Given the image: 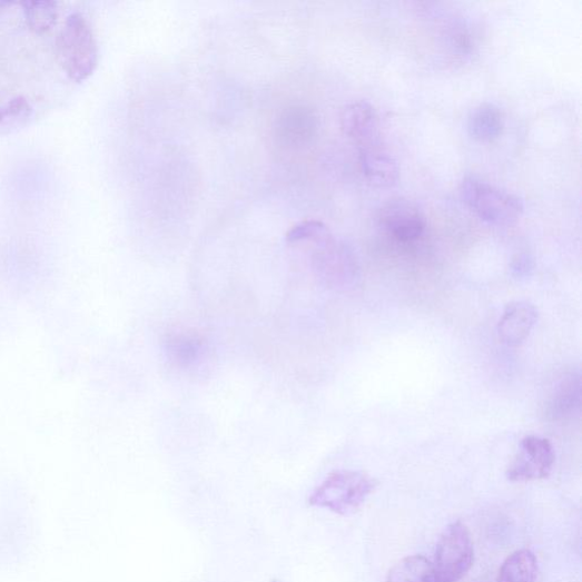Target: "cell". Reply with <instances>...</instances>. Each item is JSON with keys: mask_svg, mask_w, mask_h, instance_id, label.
Returning <instances> with one entry per match:
<instances>
[{"mask_svg": "<svg viewBox=\"0 0 582 582\" xmlns=\"http://www.w3.org/2000/svg\"><path fill=\"white\" fill-rule=\"evenodd\" d=\"M529 268V263L526 258L519 257L513 264V270L519 273V275H523V273H526Z\"/></svg>", "mask_w": 582, "mask_h": 582, "instance_id": "18", "label": "cell"}, {"mask_svg": "<svg viewBox=\"0 0 582 582\" xmlns=\"http://www.w3.org/2000/svg\"><path fill=\"white\" fill-rule=\"evenodd\" d=\"M286 243L304 253L315 274L329 285L345 287L354 280L357 268L352 250L325 224L304 221L287 234Z\"/></svg>", "mask_w": 582, "mask_h": 582, "instance_id": "1", "label": "cell"}, {"mask_svg": "<svg viewBox=\"0 0 582 582\" xmlns=\"http://www.w3.org/2000/svg\"><path fill=\"white\" fill-rule=\"evenodd\" d=\"M12 4L9 2H0V14L6 12Z\"/></svg>", "mask_w": 582, "mask_h": 582, "instance_id": "19", "label": "cell"}, {"mask_svg": "<svg viewBox=\"0 0 582 582\" xmlns=\"http://www.w3.org/2000/svg\"><path fill=\"white\" fill-rule=\"evenodd\" d=\"M539 564L531 550L512 553L502 564L497 582H536Z\"/></svg>", "mask_w": 582, "mask_h": 582, "instance_id": "14", "label": "cell"}, {"mask_svg": "<svg viewBox=\"0 0 582 582\" xmlns=\"http://www.w3.org/2000/svg\"><path fill=\"white\" fill-rule=\"evenodd\" d=\"M167 352L179 368L191 369L198 368L205 362L208 347L199 334L183 331L169 335Z\"/></svg>", "mask_w": 582, "mask_h": 582, "instance_id": "11", "label": "cell"}, {"mask_svg": "<svg viewBox=\"0 0 582 582\" xmlns=\"http://www.w3.org/2000/svg\"><path fill=\"white\" fill-rule=\"evenodd\" d=\"M474 562L473 542L466 525L456 521L448 524L437 543L435 561L437 573L444 582H457Z\"/></svg>", "mask_w": 582, "mask_h": 582, "instance_id": "5", "label": "cell"}, {"mask_svg": "<svg viewBox=\"0 0 582 582\" xmlns=\"http://www.w3.org/2000/svg\"><path fill=\"white\" fill-rule=\"evenodd\" d=\"M359 167L366 181L377 188H391L399 180L395 158L381 145L359 148Z\"/></svg>", "mask_w": 582, "mask_h": 582, "instance_id": "10", "label": "cell"}, {"mask_svg": "<svg viewBox=\"0 0 582 582\" xmlns=\"http://www.w3.org/2000/svg\"><path fill=\"white\" fill-rule=\"evenodd\" d=\"M377 486V481L365 472L337 470L314 490L309 503L341 515H351L359 510Z\"/></svg>", "mask_w": 582, "mask_h": 582, "instance_id": "3", "label": "cell"}, {"mask_svg": "<svg viewBox=\"0 0 582 582\" xmlns=\"http://www.w3.org/2000/svg\"><path fill=\"white\" fill-rule=\"evenodd\" d=\"M554 463L555 453L549 440L526 436L506 470V477L513 483L543 481L550 477Z\"/></svg>", "mask_w": 582, "mask_h": 582, "instance_id": "6", "label": "cell"}, {"mask_svg": "<svg viewBox=\"0 0 582 582\" xmlns=\"http://www.w3.org/2000/svg\"><path fill=\"white\" fill-rule=\"evenodd\" d=\"M57 48L59 63L72 81L81 83L93 75L98 65V45L82 14L72 13L67 19Z\"/></svg>", "mask_w": 582, "mask_h": 582, "instance_id": "2", "label": "cell"}, {"mask_svg": "<svg viewBox=\"0 0 582 582\" xmlns=\"http://www.w3.org/2000/svg\"><path fill=\"white\" fill-rule=\"evenodd\" d=\"M463 203L483 221L493 226H513L522 217L521 199L474 176L463 179L460 187Z\"/></svg>", "mask_w": 582, "mask_h": 582, "instance_id": "4", "label": "cell"}, {"mask_svg": "<svg viewBox=\"0 0 582 582\" xmlns=\"http://www.w3.org/2000/svg\"><path fill=\"white\" fill-rule=\"evenodd\" d=\"M33 117L31 102L22 96L0 105V135L11 134L26 127Z\"/></svg>", "mask_w": 582, "mask_h": 582, "instance_id": "16", "label": "cell"}, {"mask_svg": "<svg viewBox=\"0 0 582 582\" xmlns=\"http://www.w3.org/2000/svg\"><path fill=\"white\" fill-rule=\"evenodd\" d=\"M580 399V376H570L555 389V394L550 402L548 412L553 418L564 417L579 408Z\"/></svg>", "mask_w": 582, "mask_h": 582, "instance_id": "15", "label": "cell"}, {"mask_svg": "<svg viewBox=\"0 0 582 582\" xmlns=\"http://www.w3.org/2000/svg\"><path fill=\"white\" fill-rule=\"evenodd\" d=\"M387 582H444L435 565L425 556L414 555L397 562L387 574Z\"/></svg>", "mask_w": 582, "mask_h": 582, "instance_id": "13", "label": "cell"}, {"mask_svg": "<svg viewBox=\"0 0 582 582\" xmlns=\"http://www.w3.org/2000/svg\"><path fill=\"white\" fill-rule=\"evenodd\" d=\"M341 128L358 149L379 145V117L374 106L367 101L346 105L341 114Z\"/></svg>", "mask_w": 582, "mask_h": 582, "instance_id": "8", "label": "cell"}, {"mask_svg": "<svg viewBox=\"0 0 582 582\" xmlns=\"http://www.w3.org/2000/svg\"><path fill=\"white\" fill-rule=\"evenodd\" d=\"M503 111L493 102H483L470 112L467 132L475 141L490 144L497 140L504 130Z\"/></svg>", "mask_w": 582, "mask_h": 582, "instance_id": "12", "label": "cell"}, {"mask_svg": "<svg viewBox=\"0 0 582 582\" xmlns=\"http://www.w3.org/2000/svg\"><path fill=\"white\" fill-rule=\"evenodd\" d=\"M382 227L402 243L418 239L426 229V218L418 206L406 198H393L379 210Z\"/></svg>", "mask_w": 582, "mask_h": 582, "instance_id": "7", "label": "cell"}, {"mask_svg": "<svg viewBox=\"0 0 582 582\" xmlns=\"http://www.w3.org/2000/svg\"><path fill=\"white\" fill-rule=\"evenodd\" d=\"M537 320L539 312L531 303H510L499 323V337L507 346H520L532 334Z\"/></svg>", "mask_w": 582, "mask_h": 582, "instance_id": "9", "label": "cell"}, {"mask_svg": "<svg viewBox=\"0 0 582 582\" xmlns=\"http://www.w3.org/2000/svg\"><path fill=\"white\" fill-rule=\"evenodd\" d=\"M21 7L28 27L34 33H47L57 24L59 18V4L57 2L37 0V2H24Z\"/></svg>", "mask_w": 582, "mask_h": 582, "instance_id": "17", "label": "cell"}]
</instances>
